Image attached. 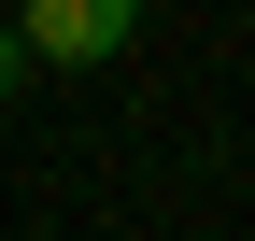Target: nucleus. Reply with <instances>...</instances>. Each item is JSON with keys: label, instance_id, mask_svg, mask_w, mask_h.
I'll return each instance as SVG.
<instances>
[{"label": "nucleus", "instance_id": "f257e3e1", "mask_svg": "<svg viewBox=\"0 0 255 241\" xmlns=\"http://www.w3.org/2000/svg\"><path fill=\"white\" fill-rule=\"evenodd\" d=\"M14 43H28V71H100L142 43V0H14Z\"/></svg>", "mask_w": 255, "mask_h": 241}, {"label": "nucleus", "instance_id": "f03ea898", "mask_svg": "<svg viewBox=\"0 0 255 241\" xmlns=\"http://www.w3.org/2000/svg\"><path fill=\"white\" fill-rule=\"evenodd\" d=\"M14 85H28V43H14V14H0V100H14Z\"/></svg>", "mask_w": 255, "mask_h": 241}]
</instances>
